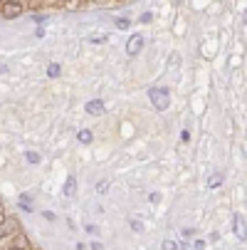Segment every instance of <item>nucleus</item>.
<instances>
[{"mask_svg":"<svg viewBox=\"0 0 247 250\" xmlns=\"http://www.w3.org/2000/svg\"><path fill=\"white\" fill-rule=\"evenodd\" d=\"M163 248H166V250H175V243H171V240H166V243H163Z\"/></svg>","mask_w":247,"mask_h":250,"instance_id":"obj_15","label":"nucleus"},{"mask_svg":"<svg viewBox=\"0 0 247 250\" xmlns=\"http://www.w3.org/2000/svg\"><path fill=\"white\" fill-rule=\"evenodd\" d=\"M75 188H77V181H75V176H72V178H67V186H64V196H72V193H75Z\"/></svg>","mask_w":247,"mask_h":250,"instance_id":"obj_6","label":"nucleus"},{"mask_svg":"<svg viewBox=\"0 0 247 250\" xmlns=\"http://www.w3.org/2000/svg\"><path fill=\"white\" fill-rule=\"evenodd\" d=\"M79 141H82V144H89V141H92V131L89 129H82L79 131Z\"/></svg>","mask_w":247,"mask_h":250,"instance_id":"obj_7","label":"nucleus"},{"mask_svg":"<svg viewBox=\"0 0 247 250\" xmlns=\"http://www.w3.org/2000/svg\"><path fill=\"white\" fill-rule=\"evenodd\" d=\"M22 10H25L22 3H3V5H0V13H3L5 20H15V18H20Z\"/></svg>","mask_w":247,"mask_h":250,"instance_id":"obj_1","label":"nucleus"},{"mask_svg":"<svg viewBox=\"0 0 247 250\" xmlns=\"http://www.w3.org/2000/svg\"><path fill=\"white\" fill-rule=\"evenodd\" d=\"M116 27H119V30H129V20H126V18H119V20H116Z\"/></svg>","mask_w":247,"mask_h":250,"instance_id":"obj_10","label":"nucleus"},{"mask_svg":"<svg viewBox=\"0 0 247 250\" xmlns=\"http://www.w3.org/2000/svg\"><path fill=\"white\" fill-rule=\"evenodd\" d=\"M151 18H153L151 13H144V15H141V22H151Z\"/></svg>","mask_w":247,"mask_h":250,"instance_id":"obj_14","label":"nucleus"},{"mask_svg":"<svg viewBox=\"0 0 247 250\" xmlns=\"http://www.w3.org/2000/svg\"><path fill=\"white\" fill-rule=\"evenodd\" d=\"M151 99H156L158 109H166L168 106V89H151Z\"/></svg>","mask_w":247,"mask_h":250,"instance_id":"obj_3","label":"nucleus"},{"mask_svg":"<svg viewBox=\"0 0 247 250\" xmlns=\"http://www.w3.org/2000/svg\"><path fill=\"white\" fill-rule=\"evenodd\" d=\"M47 77H59V64H50L47 67Z\"/></svg>","mask_w":247,"mask_h":250,"instance_id":"obj_9","label":"nucleus"},{"mask_svg":"<svg viewBox=\"0 0 247 250\" xmlns=\"http://www.w3.org/2000/svg\"><path fill=\"white\" fill-rule=\"evenodd\" d=\"M87 112H89V114H104V104H101L99 99L87 102Z\"/></svg>","mask_w":247,"mask_h":250,"instance_id":"obj_5","label":"nucleus"},{"mask_svg":"<svg viewBox=\"0 0 247 250\" xmlns=\"http://www.w3.org/2000/svg\"><path fill=\"white\" fill-rule=\"evenodd\" d=\"M8 218V213H5V208H3V203H0V223H3Z\"/></svg>","mask_w":247,"mask_h":250,"instance_id":"obj_12","label":"nucleus"},{"mask_svg":"<svg viewBox=\"0 0 247 250\" xmlns=\"http://www.w3.org/2000/svg\"><path fill=\"white\" fill-rule=\"evenodd\" d=\"M92 42H107V35H94Z\"/></svg>","mask_w":247,"mask_h":250,"instance_id":"obj_11","label":"nucleus"},{"mask_svg":"<svg viewBox=\"0 0 247 250\" xmlns=\"http://www.w3.org/2000/svg\"><path fill=\"white\" fill-rule=\"evenodd\" d=\"M5 250H20V248H15V245H8V248H5Z\"/></svg>","mask_w":247,"mask_h":250,"instance_id":"obj_17","label":"nucleus"},{"mask_svg":"<svg viewBox=\"0 0 247 250\" xmlns=\"http://www.w3.org/2000/svg\"><path fill=\"white\" fill-rule=\"evenodd\" d=\"M213 186H220V176H215V178H210V188Z\"/></svg>","mask_w":247,"mask_h":250,"instance_id":"obj_13","label":"nucleus"},{"mask_svg":"<svg viewBox=\"0 0 247 250\" xmlns=\"http://www.w3.org/2000/svg\"><path fill=\"white\" fill-rule=\"evenodd\" d=\"M18 233V218H5L3 223H0V238H8V235H15Z\"/></svg>","mask_w":247,"mask_h":250,"instance_id":"obj_2","label":"nucleus"},{"mask_svg":"<svg viewBox=\"0 0 247 250\" xmlns=\"http://www.w3.org/2000/svg\"><path fill=\"white\" fill-rule=\"evenodd\" d=\"M0 5H3V3H0Z\"/></svg>","mask_w":247,"mask_h":250,"instance_id":"obj_19","label":"nucleus"},{"mask_svg":"<svg viewBox=\"0 0 247 250\" xmlns=\"http://www.w3.org/2000/svg\"><path fill=\"white\" fill-rule=\"evenodd\" d=\"M0 72H5V67H0Z\"/></svg>","mask_w":247,"mask_h":250,"instance_id":"obj_18","label":"nucleus"},{"mask_svg":"<svg viewBox=\"0 0 247 250\" xmlns=\"http://www.w3.org/2000/svg\"><path fill=\"white\" fill-rule=\"evenodd\" d=\"M141 47H144V38H141V35H133V38H129V42H126V52H129V55H138Z\"/></svg>","mask_w":247,"mask_h":250,"instance_id":"obj_4","label":"nucleus"},{"mask_svg":"<svg viewBox=\"0 0 247 250\" xmlns=\"http://www.w3.org/2000/svg\"><path fill=\"white\" fill-rule=\"evenodd\" d=\"M92 250H104V248H101L99 243H92Z\"/></svg>","mask_w":247,"mask_h":250,"instance_id":"obj_16","label":"nucleus"},{"mask_svg":"<svg viewBox=\"0 0 247 250\" xmlns=\"http://www.w3.org/2000/svg\"><path fill=\"white\" fill-rule=\"evenodd\" d=\"M25 159H27L30 164H40V154H38V151H27Z\"/></svg>","mask_w":247,"mask_h":250,"instance_id":"obj_8","label":"nucleus"}]
</instances>
